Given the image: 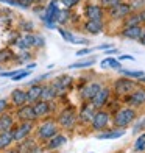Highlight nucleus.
I'll return each mask as SVG.
<instances>
[{
    "instance_id": "obj_31",
    "label": "nucleus",
    "mask_w": 145,
    "mask_h": 153,
    "mask_svg": "<svg viewBox=\"0 0 145 153\" xmlns=\"http://www.w3.org/2000/svg\"><path fill=\"white\" fill-rule=\"evenodd\" d=\"M58 31L61 33V36L64 38V41H67V42H72V39H73V34L70 31H67L64 28H58Z\"/></svg>"
},
{
    "instance_id": "obj_39",
    "label": "nucleus",
    "mask_w": 145,
    "mask_h": 153,
    "mask_svg": "<svg viewBox=\"0 0 145 153\" xmlns=\"http://www.w3.org/2000/svg\"><path fill=\"white\" fill-rule=\"evenodd\" d=\"M6 58V59H8V58H13V53L10 52V50H5V52H2V53H0V58Z\"/></svg>"
},
{
    "instance_id": "obj_1",
    "label": "nucleus",
    "mask_w": 145,
    "mask_h": 153,
    "mask_svg": "<svg viewBox=\"0 0 145 153\" xmlns=\"http://www.w3.org/2000/svg\"><path fill=\"white\" fill-rule=\"evenodd\" d=\"M114 127L117 128H128L136 120V109L131 106H125L114 111V116L111 117Z\"/></svg>"
},
{
    "instance_id": "obj_5",
    "label": "nucleus",
    "mask_w": 145,
    "mask_h": 153,
    "mask_svg": "<svg viewBox=\"0 0 145 153\" xmlns=\"http://www.w3.org/2000/svg\"><path fill=\"white\" fill-rule=\"evenodd\" d=\"M136 83L134 80L131 78H127V76H122V78L115 80L114 81V91L119 94V95H125V94H129L131 91H134L136 89Z\"/></svg>"
},
{
    "instance_id": "obj_16",
    "label": "nucleus",
    "mask_w": 145,
    "mask_h": 153,
    "mask_svg": "<svg viewBox=\"0 0 145 153\" xmlns=\"http://www.w3.org/2000/svg\"><path fill=\"white\" fill-rule=\"evenodd\" d=\"M33 109H34V114L36 117H42V116H47L50 113V102H45V100H38L33 103Z\"/></svg>"
},
{
    "instance_id": "obj_38",
    "label": "nucleus",
    "mask_w": 145,
    "mask_h": 153,
    "mask_svg": "<svg viewBox=\"0 0 145 153\" xmlns=\"http://www.w3.org/2000/svg\"><path fill=\"white\" fill-rule=\"evenodd\" d=\"M22 28H24L25 31H31V30L34 28V25H33L31 22H24V25H22Z\"/></svg>"
},
{
    "instance_id": "obj_3",
    "label": "nucleus",
    "mask_w": 145,
    "mask_h": 153,
    "mask_svg": "<svg viewBox=\"0 0 145 153\" xmlns=\"http://www.w3.org/2000/svg\"><path fill=\"white\" fill-rule=\"evenodd\" d=\"M78 117L75 114V111L72 108H67L64 111H61V114L58 116V123L59 127H63L66 130H72L75 127V123H77Z\"/></svg>"
},
{
    "instance_id": "obj_21",
    "label": "nucleus",
    "mask_w": 145,
    "mask_h": 153,
    "mask_svg": "<svg viewBox=\"0 0 145 153\" xmlns=\"http://www.w3.org/2000/svg\"><path fill=\"white\" fill-rule=\"evenodd\" d=\"M11 102L14 103L16 106H22L27 103V92L22 89H14L11 92Z\"/></svg>"
},
{
    "instance_id": "obj_24",
    "label": "nucleus",
    "mask_w": 145,
    "mask_h": 153,
    "mask_svg": "<svg viewBox=\"0 0 145 153\" xmlns=\"http://www.w3.org/2000/svg\"><path fill=\"white\" fill-rule=\"evenodd\" d=\"M123 24L125 27H134V25H141L142 20H141V16H139V11L137 13H129V14L123 19Z\"/></svg>"
},
{
    "instance_id": "obj_41",
    "label": "nucleus",
    "mask_w": 145,
    "mask_h": 153,
    "mask_svg": "<svg viewBox=\"0 0 145 153\" xmlns=\"http://www.w3.org/2000/svg\"><path fill=\"white\" fill-rule=\"evenodd\" d=\"M139 16H141V20H142V24H145V8L139 10Z\"/></svg>"
},
{
    "instance_id": "obj_43",
    "label": "nucleus",
    "mask_w": 145,
    "mask_h": 153,
    "mask_svg": "<svg viewBox=\"0 0 145 153\" xmlns=\"http://www.w3.org/2000/svg\"><path fill=\"white\" fill-rule=\"evenodd\" d=\"M3 153H19V150H6V152H3Z\"/></svg>"
},
{
    "instance_id": "obj_17",
    "label": "nucleus",
    "mask_w": 145,
    "mask_h": 153,
    "mask_svg": "<svg viewBox=\"0 0 145 153\" xmlns=\"http://www.w3.org/2000/svg\"><path fill=\"white\" fill-rule=\"evenodd\" d=\"M84 30L89 34H98L103 31V20H94V19H87L84 22Z\"/></svg>"
},
{
    "instance_id": "obj_33",
    "label": "nucleus",
    "mask_w": 145,
    "mask_h": 153,
    "mask_svg": "<svg viewBox=\"0 0 145 153\" xmlns=\"http://www.w3.org/2000/svg\"><path fill=\"white\" fill-rule=\"evenodd\" d=\"M36 0H16L17 6H22V8H28V6H31Z\"/></svg>"
},
{
    "instance_id": "obj_34",
    "label": "nucleus",
    "mask_w": 145,
    "mask_h": 153,
    "mask_svg": "<svg viewBox=\"0 0 145 153\" xmlns=\"http://www.w3.org/2000/svg\"><path fill=\"white\" fill-rule=\"evenodd\" d=\"M80 2V0H61V3H63L66 8H72V6H75Z\"/></svg>"
},
{
    "instance_id": "obj_6",
    "label": "nucleus",
    "mask_w": 145,
    "mask_h": 153,
    "mask_svg": "<svg viewBox=\"0 0 145 153\" xmlns=\"http://www.w3.org/2000/svg\"><path fill=\"white\" fill-rule=\"evenodd\" d=\"M56 133H58V125L53 120H47L44 123H41V127L38 128V137L42 139V141H48Z\"/></svg>"
},
{
    "instance_id": "obj_23",
    "label": "nucleus",
    "mask_w": 145,
    "mask_h": 153,
    "mask_svg": "<svg viewBox=\"0 0 145 153\" xmlns=\"http://www.w3.org/2000/svg\"><path fill=\"white\" fill-rule=\"evenodd\" d=\"M14 142V137H13V131H2L0 133V149H6Z\"/></svg>"
},
{
    "instance_id": "obj_36",
    "label": "nucleus",
    "mask_w": 145,
    "mask_h": 153,
    "mask_svg": "<svg viewBox=\"0 0 145 153\" xmlns=\"http://www.w3.org/2000/svg\"><path fill=\"white\" fill-rule=\"evenodd\" d=\"M94 52V48H81V50L77 52V56H83V55H89V53H92Z\"/></svg>"
},
{
    "instance_id": "obj_46",
    "label": "nucleus",
    "mask_w": 145,
    "mask_h": 153,
    "mask_svg": "<svg viewBox=\"0 0 145 153\" xmlns=\"http://www.w3.org/2000/svg\"><path fill=\"white\" fill-rule=\"evenodd\" d=\"M117 153H123V152H117Z\"/></svg>"
},
{
    "instance_id": "obj_8",
    "label": "nucleus",
    "mask_w": 145,
    "mask_h": 153,
    "mask_svg": "<svg viewBox=\"0 0 145 153\" xmlns=\"http://www.w3.org/2000/svg\"><path fill=\"white\" fill-rule=\"evenodd\" d=\"M128 106L131 108H137V106H142L145 105V88H139V89H134L128 94Z\"/></svg>"
},
{
    "instance_id": "obj_42",
    "label": "nucleus",
    "mask_w": 145,
    "mask_h": 153,
    "mask_svg": "<svg viewBox=\"0 0 145 153\" xmlns=\"http://www.w3.org/2000/svg\"><path fill=\"white\" fill-rule=\"evenodd\" d=\"M112 53H117V48H108L106 50V55H112Z\"/></svg>"
},
{
    "instance_id": "obj_40",
    "label": "nucleus",
    "mask_w": 145,
    "mask_h": 153,
    "mask_svg": "<svg viewBox=\"0 0 145 153\" xmlns=\"http://www.w3.org/2000/svg\"><path fill=\"white\" fill-rule=\"evenodd\" d=\"M123 59H133L134 61V56H133V55H120L119 61H123Z\"/></svg>"
},
{
    "instance_id": "obj_13",
    "label": "nucleus",
    "mask_w": 145,
    "mask_h": 153,
    "mask_svg": "<svg viewBox=\"0 0 145 153\" xmlns=\"http://www.w3.org/2000/svg\"><path fill=\"white\" fill-rule=\"evenodd\" d=\"M144 34V28L141 25H134V27H125L122 31V36L131 39V41H139Z\"/></svg>"
},
{
    "instance_id": "obj_25",
    "label": "nucleus",
    "mask_w": 145,
    "mask_h": 153,
    "mask_svg": "<svg viewBox=\"0 0 145 153\" xmlns=\"http://www.w3.org/2000/svg\"><path fill=\"white\" fill-rule=\"evenodd\" d=\"M119 72L123 75V76H127V78H131V80H139L141 76L145 75L144 71H129V69H119Z\"/></svg>"
},
{
    "instance_id": "obj_20",
    "label": "nucleus",
    "mask_w": 145,
    "mask_h": 153,
    "mask_svg": "<svg viewBox=\"0 0 145 153\" xmlns=\"http://www.w3.org/2000/svg\"><path fill=\"white\" fill-rule=\"evenodd\" d=\"M27 92V103H34L41 100V92H42V86H38V85H30L28 91Z\"/></svg>"
},
{
    "instance_id": "obj_9",
    "label": "nucleus",
    "mask_w": 145,
    "mask_h": 153,
    "mask_svg": "<svg viewBox=\"0 0 145 153\" xmlns=\"http://www.w3.org/2000/svg\"><path fill=\"white\" fill-rule=\"evenodd\" d=\"M95 111H97V108L92 105L91 102H84V103H83V106H81V109H80V122L83 125L91 123L92 119H94Z\"/></svg>"
},
{
    "instance_id": "obj_44",
    "label": "nucleus",
    "mask_w": 145,
    "mask_h": 153,
    "mask_svg": "<svg viewBox=\"0 0 145 153\" xmlns=\"http://www.w3.org/2000/svg\"><path fill=\"white\" fill-rule=\"evenodd\" d=\"M139 80H141L142 83H145V75H144V76H141V78H139Z\"/></svg>"
},
{
    "instance_id": "obj_45",
    "label": "nucleus",
    "mask_w": 145,
    "mask_h": 153,
    "mask_svg": "<svg viewBox=\"0 0 145 153\" xmlns=\"http://www.w3.org/2000/svg\"><path fill=\"white\" fill-rule=\"evenodd\" d=\"M142 125H144V127H145V117H144V120H142Z\"/></svg>"
},
{
    "instance_id": "obj_26",
    "label": "nucleus",
    "mask_w": 145,
    "mask_h": 153,
    "mask_svg": "<svg viewBox=\"0 0 145 153\" xmlns=\"http://www.w3.org/2000/svg\"><path fill=\"white\" fill-rule=\"evenodd\" d=\"M55 97H56V92L55 89L50 86H42V92H41V100H45V102H52Z\"/></svg>"
},
{
    "instance_id": "obj_19",
    "label": "nucleus",
    "mask_w": 145,
    "mask_h": 153,
    "mask_svg": "<svg viewBox=\"0 0 145 153\" xmlns=\"http://www.w3.org/2000/svg\"><path fill=\"white\" fill-rule=\"evenodd\" d=\"M66 142H67V137H66L64 134L56 133L53 137H50V139L47 141V149H48V150H56V149H59V147H63Z\"/></svg>"
},
{
    "instance_id": "obj_12",
    "label": "nucleus",
    "mask_w": 145,
    "mask_h": 153,
    "mask_svg": "<svg viewBox=\"0 0 145 153\" xmlns=\"http://www.w3.org/2000/svg\"><path fill=\"white\" fill-rule=\"evenodd\" d=\"M31 130H33V123L31 122H24L13 131V137H14L16 142H20V141H24V139L28 137V134L31 133Z\"/></svg>"
},
{
    "instance_id": "obj_2",
    "label": "nucleus",
    "mask_w": 145,
    "mask_h": 153,
    "mask_svg": "<svg viewBox=\"0 0 145 153\" xmlns=\"http://www.w3.org/2000/svg\"><path fill=\"white\" fill-rule=\"evenodd\" d=\"M111 123V114L108 111H95L94 119L91 122V127L95 131H103L108 128V125Z\"/></svg>"
},
{
    "instance_id": "obj_22",
    "label": "nucleus",
    "mask_w": 145,
    "mask_h": 153,
    "mask_svg": "<svg viewBox=\"0 0 145 153\" xmlns=\"http://www.w3.org/2000/svg\"><path fill=\"white\" fill-rule=\"evenodd\" d=\"M13 123H14V120H13L10 114H0V133L2 131H10L13 128Z\"/></svg>"
},
{
    "instance_id": "obj_37",
    "label": "nucleus",
    "mask_w": 145,
    "mask_h": 153,
    "mask_svg": "<svg viewBox=\"0 0 145 153\" xmlns=\"http://www.w3.org/2000/svg\"><path fill=\"white\" fill-rule=\"evenodd\" d=\"M6 106H8V102H6L5 99H0V114L6 109Z\"/></svg>"
},
{
    "instance_id": "obj_11",
    "label": "nucleus",
    "mask_w": 145,
    "mask_h": 153,
    "mask_svg": "<svg viewBox=\"0 0 145 153\" xmlns=\"http://www.w3.org/2000/svg\"><path fill=\"white\" fill-rule=\"evenodd\" d=\"M109 95H111V89H109V88H103V86H101L100 91L94 95V99L91 100V103H92V105H94L97 109H100V108H103V106H105L106 103H108Z\"/></svg>"
},
{
    "instance_id": "obj_28",
    "label": "nucleus",
    "mask_w": 145,
    "mask_h": 153,
    "mask_svg": "<svg viewBox=\"0 0 145 153\" xmlns=\"http://www.w3.org/2000/svg\"><path fill=\"white\" fill-rule=\"evenodd\" d=\"M95 58H89L86 61H80V62H73V64L69 66V69H84V67H91L95 64Z\"/></svg>"
},
{
    "instance_id": "obj_29",
    "label": "nucleus",
    "mask_w": 145,
    "mask_h": 153,
    "mask_svg": "<svg viewBox=\"0 0 145 153\" xmlns=\"http://www.w3.org/2000/svg\"><path fill=\"white\" fill-rule=\"evenodd\" d=\"M101 66L103 67H111V69H120V61H117V59H114L111 56H108V58H105V61L101 62Z\"/></svg>"
},
{
    "instance_id": "obj_30",
    "label": "nucleus",
    "mask_w": 145,
    "mask_h": 153,
    "mask_svg": "<svg viewBox=\"0 0 145 153\" xmlns=\"http://www.w3.org/2000/svg\"><path fill=\"white\" fill-rule=\"evenodd\" d=\"M120 2H123V0H100V6L101 8H112V6L119 5Z\"/></svg>"
},
{
    "instance_id": "obj_15",
    "label": "nucleus",
    "mask_w": 145,
    "mask_h": 153,
    "mask_svg": "<svg viewBox=\"0 0 145 153\" xmlns=\"http://www.w3.org/2000/svg\"><path fill=\"white\" fill-rule=\"evenodd\" d=\"M17 117L20 120H24V122H31L36 119V114H34V109H33V105H22L19 108L17 111Z\"/></svg>"
},
{
    "instance_id": "obj_4",
    "label": "nucleus",
    "mask_w": 145,
    "mask_h": 153,
    "mask_svg": "<svg viewBox=\"0 0 145 153\" xmlns=\"http://www.w3.org/2000/svg\"><path fill=\"white\" fill-rule=\"evenodd\" d=\"M133 6L131 3H127V2H120L119 5L112 6V8H109V16L115 20H123L129 13H133Z\"/></svg>"
},
{
    "instance_id": "obj_7",
    "label": "nucleus",
    "mask_w": 145,
    "mask_h": 153,
    "mask_svg": "<svg viewBox=\"0 0 145 153\" xmlns=\"http://www.w3.org/2000/svg\"><path fill=\"white\" fill-rule=\"evenodd\" d=\"M70 86H72V76L70 75H61V76H58V78L53 81V85H52V88L55 89L56 95H64Z\"/></svg>"
},
{
    "instance_id": "obj_35",
    "label": "nucleus",
    "mask_w": 145,
    "mask_h": 153,
    "mask_svg": "<svg viewBox=\"0 0 145 153\" xmlns=\"http://www.w3.org/2000/svg\"><path fill=\"white\" fill-rule=\"evenodd\" d=\"M72 44H84V45H87V44H89V39H84V38H73V39H72Z\"/></svg>"
},
{
    "instance_id": "obj_10",
    "label": "nucleus",
    "mask_w": 145,
    "mask_h": 153,
    "mask_svg": "<svg viewBox=\"0 0 145 153\" xmlns=\"http://www.w3.org/2000/svg\"><path fill=\"white\" fill-rule=\"evenodd\" d=\"M100 89H101V83H98V81H92V83H89V85L83 86V89H81V100L83 102H91L94 99V95L98 92Z\"/></svg>"
},
{
    "instance_id": "obj_27",
    "label": "nucleus",
    "mask_w": 145,
    "mask_h": 153,
    "mask_svg": "<svg viewBox=\"0 0 145 153\" xmlns=\"http://www.w3.org/2000/svg\"><path fill=\"white\" fill-rule=\"evenodd\" d=\"M133 150H134L136 153H142V152H145V131L137 136V139H136L134 144H133Z\"/></svg>"
},
{
    "instance_id": "obj_14",
    "label": "nucleus",
    "mask_w": 145,
    "mask_h": 153,
    "mask_svg": "<svg viewBox=\"0 0 145 153\" xmlns=\"http://www.w3.org/2000/svg\"><path fill=\"white\" fill-rule=\"evenodd\" d=\"M127 133V128H111V130H103V131H98V136L97 139H119L122 137L123 134Z\"/></svg>"
},
{
    "instance_id": "obj_32",
    "label": "nucleus",
    "mask_w": 145,
    "mask_h": 153,
    "mask_svg": "<svg viewBox=\"0 0 145 153\" xmlns=\"http://www.w3.org/2000/svg\"><path fill=\"white\" fill-rule=\"evenodd\" d=\"M30 75V71L27 69V71H19L14 76H13V80L14 81H19V80H22V78H25V76H28Z\"/></svg>"
},
{
    "instance_id": "obj_18",
    "label": "nucleus",
    "mask_w": 145,
    "mask_h": 153,
    "mask_svg": "<svg viewBox=\"0 0 145 153\" xmlns=\"http://www.w3.org/2000/svg\"><path fill=\"white\" fill-rule=\"evenodd\" d=\"M86 17L94 20H103V8L100 5H87L86 6Z\"/></svg>"
}]
</instances>
